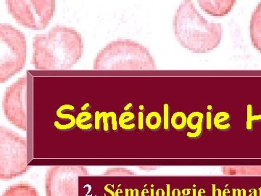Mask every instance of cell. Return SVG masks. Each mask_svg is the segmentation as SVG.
<instances>
[{
    "label": "cell",
    "mask_w": 261,
    "mask_h": 196,
    "mask_svg": "<svg viewBox=\"0 0 261 196\" xmlns=\"http://www.w3.org/2000/svg\"><path fill=\"white\" fill-rule=\"evenodd\" d=\"M84 53V39L75 29L55 26L33 38L32 63L40 70L71 69Z\"/></svg>",
    "instance_id": "1"
},
{
    "label": "cell",
    "mask_w": 261,
    "mask_h": 196,
    "mask_svg": "<svg viewBox=\"0 0 261 196\" xmlns=\"http://www.w3.org/2000/svg\"><path fill=\"white\" fill-rule=\"evenodd\" d=\"M173 29L180 45L193 53L214 51L223 37L222 25L206 20L190 0L178 6L173 15Z\"/></svg>",
    "instance_id": "2"
},
{
    "label": "cell",
    "mask_w": 261,
    "mask_h": 196,
    "mask_svg": "<svg viewBox=\"0 0 261 196\" xmlns=\"http://www.w3.org/2000/svg\"><path fill=\"white\" fill-rule=\"evenodd\" d=\"M95 70H153L155 61L149 50L130 39H118L103 47L93 62Z\"/></svg>",
    "instance_id": "3"
},
{
    "label": "cell",
    "mask_w": 261,
    "mask_h": 196,
    "mask_svg": "<svg viewBox=\"0 0 261 196\" xmlns=\"http://www.w3.org/2000/svg\"><path fill=\"white\" fill-rule=\"evenodd\" d=\"M27 140L5 127H0V179L9 181L28 173Z\"/></svg>",
    "instance_id": "4"
},
{
    "label": "cell",
    "mask_w": 261,
    "mask_h": 196,
    "mask_svg": "<svg viewBox=\"0 0 261 196\" xmlns=\"http://www.w3.org/2000/svg\"><path fill=\"white\" fill-rule=\"evenodd\" d=\"M0 82L21 71L27 62V39L23 32L8 23L0 24Z\"/></svg>",
    "instance_id": "5"
},
{
    "label": "cell",
    "mask_w": 261,
    "mask_h": 196,
    "mask_svg": "<svg viewBox=\"0 0 261 196\" xmlns=\"http://www.w3.org/2000/svg\"><path fill=\"white\" fill-rule=\"evenodd\" d=\"M8 12L15 21L31 30H44L56 13L54 0H7Z\"/></svg>",
    "instance_id": "6"
},
{
    "label": "cell",
    "mask_w": 261,
    "mask_h": 196,
    "mask_svg": "<svg viewBox=\"0 0 261 196\" xmlns=\"http://www.w3.org/2000/svg\"><path fill=\"white\" fill-rule=\"evenodd\" d=\"M89 175L85 166H51L46 173L44 180L46 196H79L80 177Z\"/></svg>",
    "instance_id": "7"
},
{
    "label": "cell",
    "mask_w": 261,
    "mask_h": 196,
    "mask_svg": "<svg viewBox=\"0 0 261 196\" xmlns=\"http://www.w3.org/2000/svg\"><path fill=\"white\" fill-rule=\"evenodd\" d=\"M27 76L5 89L3 109L5 118L20 130H27Z\"/></svg>",
    "instance_id": "8"
},
{
    "label": "cell",
    "mask_w": 261,
    "mask_h": 196,
    "mask_svg": "<svg viewBox=\"0 0 261 196\" xmlns=\"http://www.w3.org/2000/svg\"><path fill=\"white\" fill-rule=\"evenodd\" d=\"M201 9L207 14L221 18L226 16L236 4L234 0H201L198 2Z\"/></svg>",
    "instance_id": "9"
},
{
    "label": "cell",
    "mask_w": 261,
    "mask_h": 196,
    "mask_svg": "<svg viewBox=\"0 0 261 196\" xmlns=\"http://www.w3.org/2000/svg\"><path fill=\"white\" fill-rule=\"evenodd\" d=\"M250 35L253 47L261 53V2L252 13L250 23Z\"/></svg>",
    "instance_id": "10"
},
{
    "label": "cell",
    "mask_w": 261,
    "mask_h": 196,
    "mask_svg": "<svg viewBox=\"0 0 261 196\" xmlns=\"http://www.w3.org/2000/svg\"><path fill=\"white\" fill-rule=\"evenodd\" d=\"M204 115L199 111L190 113L187 117V127L192 132H187L188 138L192 140L200 138L202 135V126H203Z\"/></svg>",
    "instance_id": "11"
},
{
    "label": "cell",
    "mask_w": 261,
    "mask_h": 196,
    "mask_svg": "<svg viewBox=\"0 0 261 196\" xmlns=\"http://www.w3.org/2000/svg\"><path fill=\"white\" fill-rule=\"evenodd\" d=\"M221 169L227 176H261V166H223Z\"/></svg>",
    "instance_id": "12"
},
{
    "label": "cell",
    "mask_w": 261,
    "mask_h": 196,
    "mask_svg": "<svg viewBox=\"0 0 261 196\" xmlns=\"http://www.w3.org/2000/svg\"><path fill=\"white\" fill-rule=\"evenodd\" d=\"M2 196H39L37 189L27 183L11 185L6 189Z\"/></svg>",
    "instance_id": "13"
},
{
    "label": "cell",
    "mask_w": 261,
    "mask_h": 196,
    "mask_svg": "<svg viewBox=\"0 0 261 196\" xmlns=\"http://www.w3.org/2000/svg\"><path fill=\"white\" fill-rule=\"evenodd\" d=\"M93 119V116L87 111H82L76 117V127L84 132H90L94 128L93 124L89 121Z\"/></svg>",
    "instance_id": "14"
},
{
    "label": "cell",
    "mask_w": 261,
    "mask_h": 196,
    "mask_svg": "<svg viewBox=\"0 0 261 196\" xmlns=\"http://www.w3.org/2000/svg\"><path fill=\"white\" fill-rule=\"evenodd\" d=\"M74 106L71 105L65 104L61 106L56 111V116L59 119L63 121H66L67 123L73 126H76V118L73 116L70 113H65L66 111H74Z\"/></svg>",
    "instance_id": "15"
},
{
    "label": "cell",
    "mask_w": 261,
    "mask_h": 196,
    "mask_svg": "<svg viewBox=\"0 0 261 196\" xmlns=\"http://www.w3.org/2000/svg\"><path fill=\"white\" fill-rule=\"evenodd\" d=\"M231 119L229 113L221 111L216 113L214 118V125L217 130L221 132H227L231 129V125L229 123L224 124L225 122H228Z\"/></svg>",
    "instance_id": "16"
},
{
    "label": "cell",
    "mask_w": 261,
    "mask_h": 196,
    "mask_svg": "<svg viewBox=\"0 0 261 196\" xmlns=\"http://www.w3.org/2000/svg\"><path fill=\"white\" fill-rule=\"evenodd\" d=\"M162 117L159 112L152 111V112L149 113L146 116V126L152 132L159 131L162 127Z\"/></svg>",
    "instance_id": "17"
},
{
    "label": "cell",
    "mask_w": 261,
    "mask_h": 196,
    "mask_svg": "<svg viewBox=\"0 0 261 196\" xmlns=\"http://www.w3.org/2000/svg\"><path fill=\"white\" fill-rule=\"evenodd\" d=\"M135 119V113L130 112V111H125L124 113H121V116L118 118V125L122 130L126 131V132H132L137 127L136 124L132 123L129 125L128 123Z\"/></svg>",
    "instance_id": "18"
},
{
    "label": "cell",
    "mask_w": 261,
    "mask_h": 196,
    "mask_svg": "<svg viewBox=\"0 0 261 196\" xmlns=\"http://www.w3.org/2000/svg\"><path fill=\"white\" fill-rule=\"evenodd\" d=\"M111 115H112V111L108 113L106 111H102V112L96 111L94 113V129L97 131H100V121L102 120L103 130L105 132H109L110 125L108 119L111 118Z\"/></svg>",
    "instance_id": "19"
},
{
    "label": "cell",
    "mask_w": 261,
    "mask_h": 196,
    "mask_svg": "<svg viewBox=\"0 0 261 196\" xmlns=\"http://www.w3.org/2000/svg\"><path fill=\"white\" fill-rule=\"evenodd\" d=\"M171 127L177 132L185 130L187 127V117L185 113L178 111L173 113L171 118Z\"/></svg>",
    "instance_id": "20"
},
{
    "label": "cell",
    "mask_w": 261,
    "mask_h": 196,
    "mask_svg": "<svg viewBox=\"0 0 261 196\" xmlns=\"http://www.w3.org/2000/svg\"><path fill=\"white\" fill-rule=\"evenodd\" d=\"M103 177H132L137 176V174L126 168L113 167L108 168L102 174Z\"/></svg>",
    "instance_id": "21"
},
{
    "label": "cell",
    "mask_w": 261,
    "mask_h": 196,
    "mask_svg": "<svg viewBox=\"0 0 261 196\" xmlns=\"http://www.w3.org/2000/svg\"><path fill=\"white\" fill-rule=\"evenodd\" d=\"M247 130L248 131L252 130V121H259L261 120V114L255 115L253 116L252 115V105H247Z\"/></svg>",
    "instance_id": "22"
},
{
    "label": "cell",
    "mask_w": 261,
    "mask_h": 196,
    "mask_svg": "<svg viewBox=\"0 0 261 196\" xmlns=\"http://www.w3.org/2000/svg\"><path fill=\"white\" fill-rule=\"evenodd\" d=\"M170 107L168 103H166L163 105V129L168 132L170 130Z\"/></svg>",
    "instance_id": "23"
},
{
    "label": "cell",
    "mask_w": 261,
    "mask_h": 196,
    "mask_svg": "<svg viewBox=\"0 0 261 196\" xmlns=\"http://www.w3.org/2000/svg\"><path fill=\"white\" fill-rule=\"evenodd\" d=\"M138 129L140 131H143L145 129V118H144V113L142 111L138 113Z\"/></svg>",
    "instance_id": "24"
},
{
    "label": "cell",
    "mask_w": 261,
    "mask_h": 196,
    "mask_svg": "<svg viewBox=\"0 0 261 196\" xmlns=\"http://www.w3.org/2000/svg\"><path fill=\"white\" fill-rule=\"evenodd\" d=\"M118 121H117L116 113L112 111V115H111V126H112L113 132H117L118 131Z\"/></svg>",
    "instance_id": "25"
},
{
    "label": "cell",
    "mask_w": 261,
    "mask_h": 196,
    "mask_svg": "<svg viewBox=\"0 0 261 196\" xmlns=\"http://www.w3.org/2000/svg\"><path fill=\"white\" fill-rule=\"evenodd\" d=\"M211 118H212V115H211V111H208V112H207V123H206V127H207V130L209 131H212Z\"/></svg>",
    "instance_id": "26"
},
{
    "label": "cell",
    "mask_w": 261,
    "mask_h": 196,
    "mask_svg": "<svg viewBox=\"0 0 261 196\" xmlns=\"http://www.w3.org/2000/svg\"><path fill=\"white\" fill-rule=\"evenodd\" d=\"M141 170H145V171H151V170H155L159 168L158 166H139Z\"/></svg>",
    "instance_id": "27"
},
{
    "label": "cell",
    "mask_w": 261,
    "mask_h": 196,
    "mask_svg": "<svg viewBox=\"0 0 261 196\" xmlns=\"http://www.w3.org/2000/svg\"><path fill=\"white\" fill-rule=\"evenodd\" d=\"M91 108V105L89 103H85L83 106L82 107V109L83 110V111H85L87 108Z\"/></svg>",
    "instance_id": "28"
},
{
    "label": "cell",
    "mask_w": 261,
    "mask_h": 196,
    "mask_svg": "<svg viewBox=\"0 0 261 196\" xmlns=\"http://www.w3.org/2000/svg\"><path fill=\"white\" fill-rule=\"evenodd\" d=\"M132 107H133V105H132V103H128V105H126V107L124 108V110L126 111H128V110L130 109V108Z\"/></svg>",
    "instance_id": "29"
}]
</instances>
